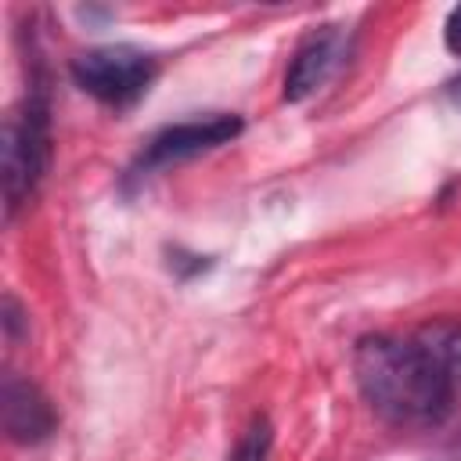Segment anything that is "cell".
<instances>
[{
  "mask_svg": "<svg viewBox=\"0 0 461 461\" xmlns=\"http://www.w3.org/2000/svg\"><path fill=\"white\" fill-rule=\"evenodd\" d=\"M447 94H450V101H457V104H461V76H457V79L447 86Z\"/></svg>",
  "mask_w": 461,
  "mask_h": 461,
  "instance_id": "obj_9",
  "label": "cell"
},
{
  "mask_svg": "<svg viewBox=\"0 0 461 461\" xmlns=\"http://www.w3.org/2000/svg\"><path fill=\"white\" fill-rule=\"evenodd\" d=\"M443 43H447V50L450 54H457L461 58V4L447 14V25H443Z\"/></svg>",
  "mask_w": 461,
  "mask_h": 461,
  "instance_id": "obj_8",
  "label": "cell"
},
{
  "mask_svg": "<svg viewBox=\"0 0 461 461\" xmlns=\"http://www.w3.org/2000/svg\"><path fill=\"white\" fill-rule=\"evenodd\" d=\"M50 162V119L47 97L29 90V97L4 122V209L7 220L32 198Z\"/></svg>",
  "mask_w": 461,
  "mask_h": 461,
  "instance_id": "obj_2",
  "label": "cell"
},
{
  "mask_svg": "<svg viewBox=\"0 0 461 461\" xmlns=\"http://www.w3.org/2000/svg\"><path fill=\"white\" fill-rule=\"evenodd\" d=\"M0 411H4V432L14 439V443H43L54 425H58V414L50 407V400L40 393V385H32L29 378L22 375H7L4 378V393H0Z\"/></svg>",
  "mask_w": 461,
  "mask_h": 461,
  "instance_id": "obj_6",
  "label": "cell"
},
{
  "mask_svg": "<svg viewBox=\"0 0 461 461\" xmlns=\"http://www.w3.org/2000/svg\"><path fill=\"white\" fill-rule=\"evenodd\" d=\"M241 133V119L234 112H212V115H198V119H184L173 126H162L140 151L137 169L133 173H155V169H169L180 162H191L227 140H234Z\"/></svg>",
  "mask_w": 461,
  "mask_h": 461,
  "instance_id": "obj_4",
  "label": "cell"
},
{
  "mask_svg": "<svg viewBox=\"0 0 461 461\" xmlns=\"http://www.w3.org/2000/svg\"><path fill=\"white\" fill-rule=\"evenodd\" d=\"M346 50V32L339 25H321L313 29L299 47L295 58L285 72V101H306L324 86V79L339 68Z\"/></svg>",
  "mask_w": 461,
  "mask_h": 461,
  "instance_id": "obj_5",
  "label": "cell"
},
{
  "mask_svg": "<svg viewBox=\"0 0 461 461\" xmlns=\"http://www.w3.org/2000/svg\"><path fill=\"white\" fill-rule=\"evenodd\" d=\"M270 421L267 418H252V425L245 429V436L238 439L230 461H270Z\"/></svg>",
  "mask_w": 461,
  "mask_h": 461,
  "instance_id": "obj_7",
  "label": "cell"
},
{
  "mask_svg": "<svg viewBox=\"0 0 461 461\" xmlns=\"http://www.w3.org/2000/svg\"><path fill=\"white\" fill-rule=\"evenodd\" d=\"M155 72H158L155 58L130 43H108V47H94L72 58L76 86L115 108L133 104L151 86Z\"/></svg>",
  "mask_w": 461,
  "mask_h": 461,
  "instance_id": "obj_3",
  "label": "cell"
},
{
  "mask_svg": "<svg viewBox=\"0 0 461 461\" xmlns=\"http://www.w3.org/2000/svg\"><path fill=\"white\" fill-rule=\"evenodd\" d=\"M353 375L382 418L439 425L461 403V321L436 317L411 335H367L353 349Z\"/></svg>",
  "mask_w": 461,
  "mask_h": 461,
  "instance_id": "obj_1",
  "label": "cell"
}]
</instances>
